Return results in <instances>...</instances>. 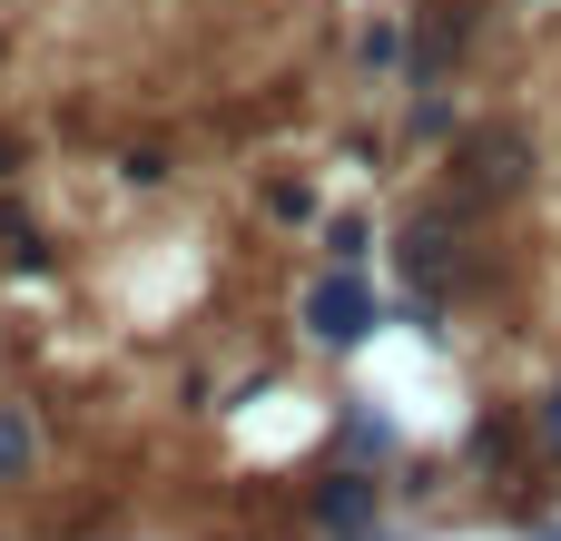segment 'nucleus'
I'll return each mask as SVG.
<instances>
[{
  "label": "nucleus",
  "instance_id": "nucleus-4",
  "mask_svg": "<svg viewBox=\"0 0 561 541\" xmlns=\"http://www.w3.org/2000/svg\"><path fill=\"white\" fill-rule=\"evenodd\" d=\"M542 424H552V453H561V384H552V404H542Z\"/></svg>",
  "mask_w": 561,
  "mask_h": 541
},
{
  "label": "nucleus",
  "instance_id": "nucleus-1",
  "mask_svg": "<svg viewBox=\"0 0 561 541\" xmlns=\"http://www.w3.org/2000/svg\"><path fill=\"white\" fill-rule=\"evenodd\" d=\"M306 325H316V345H365V325H375V286H365V276H325V286L306 296Z\"/></svg>",
  "mask_w": 561,
  "mask_h": 541
},
{
  "label": "nucleus",
  "instance_id": "nucleus-2",
  "mask_svg": "<svg viewBox=\"0 0 561 541\" xmlns=\"http://www.w3.org/2000/svg\"><path fill=\"white\" fill-rule=\"evenodd\" d=\"M316 522L345 532V541H365V532H375V483H365V473H335V483L316 493Z\"/></svg>",
  "mask_w": 561,
  "mask_h": 541
},
{
  "label": "nucleus",
  "instance_id": "nucleus-3",
  "mask_svg": "<svg viewBox=\"0 0 561 541\" xmlns=\"http://www.w3.org/2000/svg\"><path fill=\"white\" fill-rule=\"evenodd\" d=\"M30 453H39L30 414H20V404H0V483H20V473H30Z\"/></svg>",
  "mask_w": 561,
  "mask_h": 541
}]
</instances>
